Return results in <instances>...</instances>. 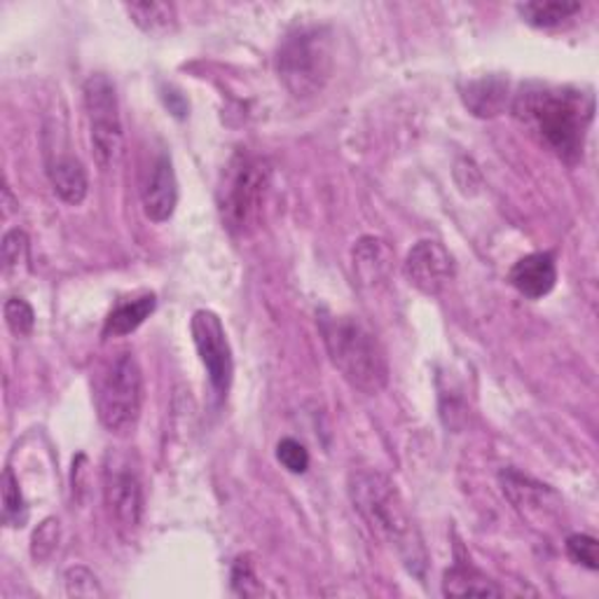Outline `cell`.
<instances>
[{
    "mask_svg": "<svg viewBox=\"0 0 599 599\" xmlns=\"http://www.w3.org/2000/svg\"><path fill=\"white\" fill-rule=\"evenodd\" d=\"M61 537V527L57 518H48L38 524V529L31 537V558L36 562H45L55 556V550L59 546Z\"/></svg>",
    "mask_w": 599,
    "mask_h": 599,
    "instance_id": "7402d4cb",
    "label": "cell"
},
{
    "mask_svg": "<svg viewBox=\"0 0 599 599\" xmlns=\"http://www.w3.org/2000/svg\"><path fill=\"white\" fill-rule=\"evenodd\" d=\"M520 17L529 27L537 29H556L562 27L567 19L581 12V3H560V0H548V3H524L518 6Z\"/></svg>",
    "mask_w": 599,
    "mask_h": 599,
    "instance_id": "d6986e66",
    "label": "cell"
},
{
    "mask_svg": "<svg viewBox=\"0 0 599 599\" xmlns=\"http://www.w3.org/2000/svg\"><path fill=\"white\" fill-rule=\"evenodd\" d=\"M318 328L337 373L365 396L389 384V361L377 335L356 316L321 314Z\"/></svg>",
    "mask_w": 599,
    "mask_h": 599,
    "instance_id": "3957f363",
    "label": "cell"
},
{
    "mask_svg": "<svg viewBox=\"0 0 599 599\" xmlns=\"http://www.w3.org/2000/svg\"><path fill=\"white\" fill-rule=\"evenodd\" d=\"M233 590L239 597H258L263 595V583L258 581L256 564L251 556H239L233 564Z\"/></svg>",
    "mask_w": 599,
    "mask_h": 599,
    "instance_id": "603a6c76",
    "label": "cell"
},
{
    "mask_svg": "<svg viewBox=\"0 0 599 599\" xmlns=\"http://www.w3.org/2000/svg\"><path fill=\"white\" fill-rule=\"evenodd\" d=\"M445 597H501V588L467 562H456L443 576Z\"/></svg>",
    "mask_w": 599,
    "mask_h": 599,
    "instance_id": "9a60e30c",
    "label": "cell"
},
{
    "mask_svg": "<svg viewBox=\"0 0 599 599\" xmlns=\"http://www.w3.org/2000/svg\"><path fill=\"white\" fill-rule=\"evenodd\" d=\"M276 459H279L286 471L297 475L310 469V452L303 443H297L295 438H284V441L276 445Z\"/></svg>",
    "mask_w": 599,
    "mask_h": 599,
    "instance_id": "484cf974",
    "label": "cell"
},
{
    "mask_svg": "<svg viewBox=\"0 0 599 599\" xmlns=\"http://www.w3.org/2000/svg\"><path fill=\"white\" fill-rule=\"evenodd\" d=\"M104 494L108 509L122 532H136L144 515V488L131 459L120 452L106 454Z\"/></svg>",
    "mask_w": 599,
    "mask_h": 599,
    "instance_id": "ba28073f",
    "label": "cell"
},
{
    "mask_svg": "<svg viewBox=\"0 0 599 599\" xmlns=\"http://www.w3.org/2000/svg\"><path fill=\"white\" fill-rule=\"evenodd\" d=\"M141 202L148 220L153 223H167L174 216L178 204V180L174 163L167 153L155 159V165L144 183Z\"/></svg>",
    "mask_w": 599,
    "mask_h": 599,
    "instance_id": "8fae6325",
    "label": "cell"
},
{
    "mask_svg": "<svg viewBox=\"0 0 599 599\" xmlns=\"http://www.w3.org/2000/svg\"><path fill=\"white\" fill-rule=\"evenodd\" d=\"M333 33L326 27H297L276 52V73L295 99H312L333 76Z\"/></svg>",
    "mask_w": 599,
    "mask_h": 599,
    "instance_id": "277c9868",
    "label": "cell"
},
{
    "mask_svg": "<svg viewBox=\"0 0 599 599\" xmlns=\"http://www.w3.org/2000/svg\"><path fill=\"white\" fill-rule=\"evenodd\" d=\"M6 324L14 337H29L36 328V312L24 297H10L6 307Z\"/></svg>",
    "mask_w": 599,
    "mask_h": 599,
    "instance_id": "44dd1931",
    "label": "cell"
},
{
    "mask_svg": "<svg viewBox=\"0 0 599 599\" xmlns=\"http://www.w3.org/2000/svg\"><path fill=\"white\" fill-rule=\"evenodd\" d=\"M347 490L354 511L371 532L396 552L410 573L424 581L429 567L424 539L391 478L375 469H361L350 475Z\"/></svg>",
    "mask_w": 599,
    "mask_h": 599,
    "instance_id": "6da1fadb",
    "label": "cell"
},
{
    "mask_svg": "<svg viewBox=\"0 0 599 599\" xmlns=\"http://www.w3.org/2000/svg\"><path fill=\"white\" fill-rule=\"evenodd\" d=\"M85 110L89 122V146L101 171H110L120 163L125 148V131L120 118V99L112 80L104 73L85 80Z\"/></svg>",
    "mask_w": 599,
    "mask_h": 599,
    "instance_id": "52a82bcc",
    "label": "cell"
},
{
    "mask_svg": "<svg viewBox=\"0 0 599 599\" xmlns=\"http://www.w3.org/2000/svg\"><path fill=\"white\" fill-rule=\"evenodd\" d=\"M592 112V95L569 87L532 85L515 97L518 118L532 127L543 138V144L556 150L567 165L579 163L583 155Z\"/></svg>",
    "mask_w": 599,
    "mask_h": 599,
    "instance_id": "7a4b0ae2",
    "label": "cell"
},
{
    "mask_svg": "<svg viewBox=\"0 0 599 599\" xmlns=\"http://www.w3.org/2000/svg\"><path fill=\"white\" fill-rule=\"evenodd\" d=\"M157 307V297L153 293H146L136 300H129V303H122L115 307L104 326V337H122L134 333L144 321L155 312Z\"/></svg>",
    "mask_w": 599,
    "mask_h": 599,
    "instance_id": "2e32d148",
    "label": "cell"
},
{
    "mask_svg": "<svg viewBox=\"0 0 599 599\" xmlns=\"http://www.w3.org/2000/svg\"><path fill=\"white\" fill-rule=\"evenodd\" d=\"M0 256H3V265L8 272L19 269V265L27 263L29 256V237L24 229H8L3 237V246H0Z\"/></svg>",
    "mask_w": 599,
    "mask_h": 599,
    "instance_id": "d4e9b609",
    "label": "cell"
},
{
    "mask_svg": "<svg viewBox=\"0 0 599 599\" xmlns=\"http://www.w3.org/2000/svg\"><path fill=\"white\" fill-rule=\"evenodd\" d=\"M95 405L108 433L129 435L136 429L144 407V373L131 352H120L101 367Z\"/></svg>",
    "mask_w": 599,
    "mask_h": 599,
    "instance_id": "8992f818",
    "label": "cell"
},
{
    "mask_svg": "<svg viewBox=\"0 0 599 599\" xmlns=\"http://www.w3.org/2000/svg\"><path fill=\"white\" fill-rule=\"evenodd\" d=\"M354 272L363 286H380L394 265V253L380 237H361L352 251Z\"/></svg>",
    "mask_w": 599,
    "mask_h": 599,
    "instance_id": "4fadbf2b",
    "label": "cell"
},
{
    "mask_svg": "<svg viewBox=\"0 0 599 599\" xmlns=\"http://www.w3.org/2000/svg\"><path fill=\"white\" fill-rule=\"evenodd\" d=\"M269 178L272 169L267 159L258 155L237 153L229 159L218 188V209L229 233L246 237L261 225Z\"/></svg>",
    "mask_w": 599,
    "mask_h": 599,
    "instance_id": "5b68a950",
    "label": "cell"
},
{
    "mask_svg": "<svg viewBox=\"0 0 599 599\" xmlns=\"http://www.w3.org/2000/svg\"><path fill=\"white\" fill-rule=\"evenodd\" d=\"M403 272L410 286H414L424 295L435 297L454 282L456 267L450 251L441 242L422 239L407 251Z\"/></svg>",
    "mask_w": 599,
    "mask_h": 599,
    "instance_id": "30bf717a",
    "label": "cell"
},
{
    "mask_svg": "<svg viewBox=\"0 0 599 599\" xmlns=\"http://www.w3.org/2000/svg\"><path fill=\"white\" fill-rule=\"evenodd\" d=\"M66 583V595L68 597H104V588L95 571H89L87 567H71L63 576Z\"/></svg>",
    "mask_w": 599,
    "mask_h": 599,
    "instance_id": "cb8c5ba5",
    "label": "cell"
},
{
    "mask_svg": "<svg viewBox=\"0 0 599 599\" xmlns=\"http://www.w3.org/2000/svg\"><path fill=\"white\" fill-rule=\"evenodd\" d=\"M511 284L529 300L546 297L558 284L556 258L550 253H529L513 265Z\"/></svg>",
    "mask_w": 599,
    "mask_h": 599,
    "instance_id": "7c38bea8",
    "label": "cell"
},
{
    "mask_svg": "<svg viewBox=\"0 0 599 599\" xmlns=\"http://www.w3.org/2000/svg\"><path fill=\"white\" fill-rule=\"evenodd\" d=\"M190 331L195 350L206 367V375H209L214 391L220 399L227 396L235 375V361L220 316L212 310H197L190 321Z\"/></svg>",
    "mask_w": 599,
    "mask_h": 599,
    "instance_id": "9c48e42d",
    "label": "cell"
},
{
    "mask_svg": "<svg viewBox=\"0 0 599 599\" xmlns=\"http://www.w3.org/2000/svg\"><path fill=\"white\" fill-rule=\"evenodd\" d=\"M505 85L501 78H482L469 82L464 89V104L478 115V118H492L499 115L505 106Z\"/></svg>",
    "mask_w": 599,
    "mask_h": 599,
    "instance_id": "e0dca14e",
    "label": "cell"
},
{
    "mask_svg": "<svg viewBox=\"0 0 599 599\" xmlns=\"http://www.w3.org/2000/svg\"><path fill=\"white\" fill-rule=\"evenodd\" d=\"M48 174H50L52 190L61 202L71 204V206H78L85 202L87 190H89V180H87V171L78 157H73V155L57 157L55 163L50 165Z\"/></svg>",
    "mask_w": 599,
    "mask_h": 599,
    "instance_id": "5bb4252c",
    "label": "cell"
},
{
    "mask_svg": "<svg viewBox=\"0 0 599 599\" xmlns=\"http://www.w3.org/2000/svg\"><path fill=\"white\" fill-rule=\"evenodd\" d=\"M129 17L134 24L148 36H167L176 29V8L171 3H157V0H146V3H129Z\"/></svg>",
    "mask_w": 599,
    "mask_h": 599,
    "instance_id": "ac0fdd59",
    "label": "cell"
},
{
    "mask_svg": "<svg viewBox=\"0 0 599 599\" xmlns=\"http://www.w3.org/2000/svg\"><path fill=\"white\" fill-rule=\"evenodd\" d=\"M29 520V509L24 494L19 490V480L14 478L12 469L3 471V522L8 527H24Z\"/></svg>",
    "mask_w": 599,
    "mask_h": 599,
    "instance_id": "ffe728a7",
    "label": "cell"
},
{
    "mask_svg": "<svg viewBox=\"0 0 599 599\" xmlns=\"http://www.w3.org/2000/svg\"><path fill=\"white\" fill-rule=\"evenodd\" d=\"M567 552L569 558L581 564L590 571H597L599 569V558H597V539L588 537V534H571L567 539Z\"/></svg>",
    "mask_w": 599,
    "mask_h": 599,
    "instance_id": "4316f807",
    "label": "cell"
}]
</instances>
